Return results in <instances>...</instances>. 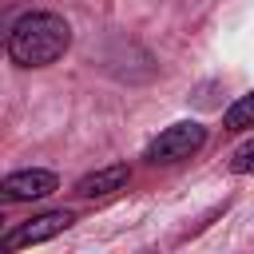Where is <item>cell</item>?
<instances>
[{
  "label": "cell",
  "instance_id": "obj_1",
  "mask_svg": "<svg viewBox=\"0 0 254 254\" xmlns=\"http://www.w3.org/2000/svg\"><path fill=\"white\" fill-rule=\"evenodd\" d=\"M71 44V28L60 12H28L8 36V56L20 67H48Z\"/></svg>",
  "mask_w": 254,
  "mask_h": 254
},
{
  "label": "cell",
  "instance_id": "obj_2",
  "mask_svg": "<svg viewBox=\"0 0 254 254\" xmlns=\"http://www.w3.org/2000/svg\"><path fill=\"white\" fill-rule=\"evenodd\" d=\"M202 143H206V127L202 123H171L167 131H159L147 143V163H179V159H190Z\"/></svg>",
  "mask_w": 254,
  "mask_h": 254
},
{
  "label": "cell",
  "instance_id": "obj_3",
  "mask_svg": "<svg viewBox=\"0 0 254 254\" xmlns=\"http://www.w3.org/2000/svg\"><path fill=\"white\" fill-rule=\"evenodd\" d=\"M71 222H75V214H71V210H48V214H36L32 222H20L8 238H0V250H20V246L48 242V238L64 234Z\"/></svg>",
  "mask_w": 254,
  "mask_h": 254
},
{
  "label": "cell",
  "instance_id": "obj_4",
  "mask_svg": "<svg viewBox=\"0 0 254 254\" xmlns=\"http://www.w3.org/2000/svg\"><path fill=\"white\" fill-rule=\"evenodd\" d=\"M56 190V175L52 171H12L0 179V202H32V198H48Z\"/></svg>",
  "mask_w": 254,
  "mask_h": 254
},
{
  "label": "cell",
  "instance_id": "obj_5",
  "mask_svg": "<svg viewBox=\"0 0 254 254\" xmlns=\"http://www.w3.org/2000/svg\"><path fill=\"white\" fill-rule=\"evenodd\" d=\"M127 179H131L127 163H111V167H103V171H91V175H83V179L75 183V194H83V198H99V194L123 190V187H127Z\"/></svg>",
  "mask_w": 254,
  "mask_h": 254
},
{
  "label": "cell",
  "instance_id": "obj_6",
  "mask_svg": "<svg viewBox=\"0 0 254 254\" xmlns=\"http://www.w3.org/2000/svg\"><path fill=\"white\" fill-rule=\"evenodd\" d=\"M222 123H226L230 131H242V127H254V91H250V95H242V99H234V103L226 107V115H222Z\"/></svg>",
  "mask_w": 254,
  "mask_h": 254
},
{
  "label": "cell",
  "instance_id": "obj_7",
  "mask_svg": "<svg viewBox=\"0 0 254 254\" xmlns=\"http://www.w3.org/2000/svg\"><path fill=\"white\" fill-rule=\"evenodd\" d=\"M230 171H234V175H254V139H246V143L230 155Z\"/></svg>",
  "mask_w": 254,
  "mask_h": 254
},
{
  "label": "cell",
  "instance_id": "obj_8",
  "mask_svg": "<svg viewBox=\"0 0 254 254\" xmlns=\"http://www.w3.org/2000/svg\"><path fill=\"white\" fill-rule=\"evenodd\" d=\"M0 226H4V218H0Z\"/></svg>",
  "mask_w": 254,
  "mask_h": 254
}]
</instances>
